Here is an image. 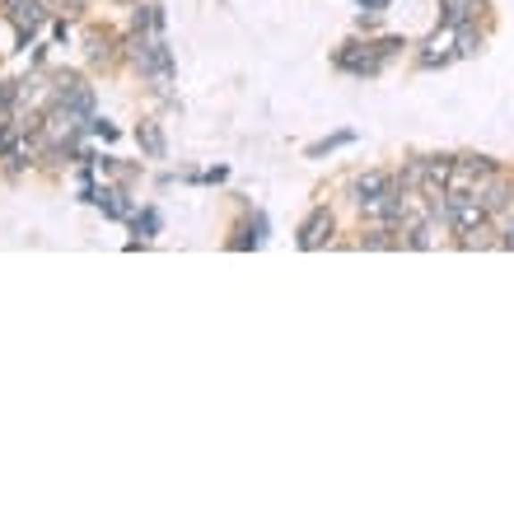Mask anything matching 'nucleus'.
Returning <instances> with one entry per match:
<instances>
[{
	"label": "nucleus",
	"instance_id": "2eb2a0df",
	"mask_svg": "<svg viewBox=\"0 0 514 514\" xmlns=\"http://www.w3.org/2000/svg\"><path fill=\"white\" fill-rule=\"evenodd\" d=\"M346 140H351V131H337V136H327V140H318V146L308 150V155L318 159V155H327V150H337V146H346Z\"/></svg>",
	"mask_w": 514,
	"mask_h": 514
},
{
	"label": "nucleus",
	"instance_id": "9b49d317",
	"mask_svg": "<svg viewBox=\"0 0 514 514\" xmlns=\"http://www.w3.org/2000/svg\"><path fill=\"white\" fill-rule=\"evenodd\" d=\"M131 230H136L140 239H155V234L164 230V220H159V211H155V206H146L140 215H131Z\"/></svg>",
	"mask_w": 514,
	"mask_h": 514
},
{
	"label": "nucleus",
	"instance_id": "0eeeda50",
	"mask_svg": "<svg viewBox=\"0 0 514 514\" xmlns=\"http://www.w3.org/2000/svg\"><path fill=\"white\" fill-rule=\"evenodd\" d=\"M486 10V0H440V24L444 29H463Z\"/></svg>",
	"mask_w": 514,
	"mask_h": 514
},
{
	"label": "nucleus",
	"instance_id": "9d476101",
	"mask_svg": "<svg viewBox=\"0 0 514 514\" xmlns=\"http://www.w3.org/2000/svg\"><path fill=\"white\" fill-rule=\"evenodd\" d=\"M131 33H164V10L155 5V0L136 5V14H131Z\"/></svg>",
	"mask_w": 514,
	"mask_h": 514
},
{
	"label": "nucleus",
	"instance_id": "7ed1b4c3",
	"mask_svg": "<svg viewBox=\"0 0 514 514\" xmlns=\"http://www.w3.org/2000/svg\"><path fill=\"white\" fill-rule=\"evenodd\" d=\"M47 0H10V5H5V19H10V24H14V33L19 38H33L38 29H43L47 24Z\"/></svg>",
	"mask_w": 514,
	"mask_h": 514
},
{
	"label": "nucleus",
	"instance_id": "39448f33",
	"mask_svg": "<svg viewBox=\"0 0 514 514\" xmlns=\"http://www.w3.org/2000/svg\"><path fill=\"white\" fill-rule=\"evenodd\" d=\"M333 230H337V220H333V211H314L304 220V230H299V249H323L327 239H333Z\"/></svg>",
	"mask_w": 514,
	"mask_h": 514
},
{
	"label": "nucleus",
	"instance_id": "423d86ee",
	"mask_svg": "<svg viewBox=\"0 0 514 514\" xmlns=\"http://www.w3.org/2000/svg\"><path fill=\"white\" fill-rule=\"evenodd\" d=\"M89 201H94V206H98V211L108 215V220H131V215H136L131 197L122 192V188H94V197H89Z\"/></svg>",
	"mask_w": 514,
	"mask_h": 514
},
{
	"label": "nucleus",
	"instance_id": "f257e3e1",
	"mask_svg": "<svg viewBox=\"0 0 514 514\" xmlns=\"http://www.w3.org/2000/svg\"><path fill=\"white\" fill-rule=\"evenodd\" d=\"M127 52L136 61V71L146 75L155 89H169L173 85V52H169V43H164V33H131Z\"/></svg>",
	"mask_w": 514,
	"mask_h": 514
},
{
	"label": "nucleus",
	"instance_id": "6e6552de",
	"mask_svg": "<svg viewBox=\"0 0 514 514\" xmlns=\"http://www.w3.org/2000/svg\"><path fill=\"white\" fill-rule=\"evenodd\" d=\"M388 188H393V173L369 169V173H360V178L351 182V197H356V201H365V197H379V192H388Z\"/></svg>",
	"mask_w": 514,
	"mask_h": 514
},
{
	"label": "nucleus",
	"instance_id": "ddd939ff",
	"mask_svg": "<svg viewBox=\"0 0 514 514\" xmlns=\"http://www.w3.org/2000/svg\"><path fill=\"white\" fill-rule=\"evenodd\" d=\"M459 33V47H454V56H477L482 52V33L472 29V24H463V29H454Z\"/></svg>",
	"mask_w": 514,
	"mask_h": 514
},
{
	"label": "nucleus",
	"instance_id": "1a4fd4ad",
	"mask_svg": "<svg viewBox=\"0 0 514 514\" xmlns=\"http://www.w3.org/2000/svg\"><path fill=\"white\" fill-rule=\"evenodd\" d=\"M136 140H140V150H146L150 159H164V155H169V140H164L159 122H140V127H136Z\"/></svg>",
	"mask_w": 514,
	"mask_h": 514
},
{
	"label": "nucleus",
	"instance_id": "20e7f679",
	"mask_svg": "<svg viewBox=\"0 0 514 514\" xmlns=\"http://www.w3.org/2000/svg\"><path fill=\"white\" fill-rule=\"evenodd\" d=\"M477 201L486 206V215H501V211H510L514 206V182L510 178H501V173H491L482 188H477Z\"/></svg>",
	"mask_w": 514,
	"mask_h": 514
},
{
	"label": "nucleus",
	"instance_id": "dca6fc26",
	"mask_svg": "<svg viewBox=\"0 0 514 514\" xmlns=\"http://www.w3.org/2000/svg\"><path fill=\"white\" fill-rule=\"evenodd\" d=\"M14 150V136H10V122H0V159Z\"/></svg>",
	"mask_w": 514,
	"mask_h": 514
},
{
	"label": "nucleus",
	"instance_id": "f8f14e48",
	"mask_svg": "<svg viewBox=\"0 0 514 514\" xmlns=\"http://www.w3.org/2000/svg\"><path fill=\"white\" fill-rule=\"evenodd\" d=\"M417 61H421L426 71H435V66H449V61H454V52H444V47H440V38H430V43H426V52H421Z\"/></svg>",
	"mask_w": 514,
	"mask_h": 514
},
{
	"label": "nucleus",
	"instance_id": "f03ea898",
	"mask_svg": "<svg viewBox=\"0 0 514 514\" xmlns=\"http://www.w3.org/2000/svg\"><path fill=\"white\" fill-rule=\"evenodd\" d=\"M333 66H337V71H346V75L375 80V75L383 71V56H379V47H375V43H346V47H337Z\"/></svg>",
	"mask_w": 514,
	"mask_h": 514
},
{
	"label": "nucleus",
	"instance_id": "4468645a",
	"mask_svg": "<svg viewBox=\"0 0 514 514\" xmlns=\"http://www.w3.org/2000/svg\"><path fill=\"white\" fill-rule=\"evenodd\" d=\"M89 61H113V33H89Z\"/></svg>",
	"mask_w": 514,
	"mask_h": 514
},
{
	"label": "nucleus",
	"instance_id": "f3484780",
	"mask_svg": "<svg viewBox=\"0 0 514 514\" xmlns=\"http://www.w3.org/2000/svg\"><path fill=\"white\" fill-rule=\"evenodd\" d=\"M501 249H514V215L505 220V230H501Z\"/></svg>",
	"mask_w": 514,
	"mask_h": 514
}]
</instances>
